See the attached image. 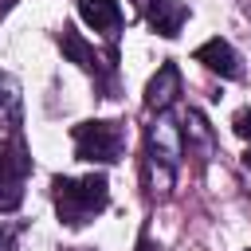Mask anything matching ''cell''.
<instances>
[{
    "label": "cell",
    "instance_id": "7",
    "mask_svg": "<svg viewBox=\"0 0 251 251\" xmlns=\"http://www.w3.org/2000/svg\"><path fill=\"white\" fill-rule=\"evenodd\" d=\"M78 16L94 31H106V35H114L122 27V8L114 0H78Z\"/></svg>",
    "mask_w": 251,
    "mask_h": 251
},
{
    "label": "cell",
    "instance_id": "8",
    "mask_svg": "<svg viewBox=\"0 0 251 251\" xmlns=\"http://www.w3.org/2000/svg\"><path fill=\"white\" fill-rule=\"evenodd\" d=\"M59 47H63V55L71 59V63H78L82 71H98V55H94V47L78 35V31H71V27H63V35H59Z\"/></svg>",
    "mask_w": 251,
    "mask_h": 251
},
{
    "label": "cell",
    "instance_id": "5",
    "mask_svg": "<svg viewBox=\"0 0 251 251\" xmlns=\"http://www.w3.org/2000/svg\"><path fill=\"white\" fill-rule=\"evenodd\" d=\"M196 63H204L208 71H216V75H224V78H239V75H243L235 47H231L227 39H220V35L196 47Z\"/></svg>",
    "mask_w": 251,
    "mask_h": 251
},
{
    "label": "cell",
    "instance_id": "4",
    "mask_svg": "<svg viewBox=\"0 0 251 251\" xmlns=\"http://www.w3.org/2000/svg\"><path fill=\"white\" fill-rule=\"evenodd\" d=\"M137 8H141V16H145V24H149L157 35H165V39H173V35L184 27V20H188V8H184L180 0H137Z\"/></svg>",
    "mask_w": 251,
    "mask_h": 251
},
{
    "label": "cell",
    "instance_id": "11",
    "mask_svg": "<svg viewBox=\"0 0 251 251\" xmlns=\"http://www.w3.org/2000/svg\"><path fill=\"white\" fill-rule=\"evenodd\" d=\"M16 231H20V227H4V231H0V251H12V243H16Z\"/></svg>",
    "mask_w": 251,
    "mask_h": 251
},
{
    "label": "cell",
    "instance_id": "9",
    "mask_svg": "<svg viewBox=\"0 0 251 251\" xmlns=\"http://www.w3.org/2000/svg\"><path fill=\"white\" fill-rule=\"evenodd\" d=\"M16 110H20V98H16V82L0 75V118L16 122Z\"/></svg>",
    "mask_w": 251,
    "mask_h": 251
},
{
    "label": "cell",
    "instance_id": "2",
    "mask_svg": "<svg viewBox=\"0 0 251 251\" xmlns=\"http://www.w3.org/2000/svg\"><path fill=\"white\" fill-rule=\"evenodd\" d=\"M75 153L78 161L114 165L122 157V126L118 122H78L75 126Z\"/></svg>",
    "mask_w": 251,
    "mask_h": 251
},
{
    "label": "cell",
    "instance_id": "1",
    "mask_svg": "<svg viewBox=\"0 0 251 251\" xmlns=\"http://www.w3.org/2000/svg\"><path fill=\"white\" fill-rule=\"evenodd\" d=\"M110 204V184L102 173H90V176H55V208H59V220L71 224V227H82L90 224L102 208Z\"/></svg>",
    "mask_w": 251,
    "mask_h": 251
},
{
    "label": "cell",
    "instance_id": "12",
    "mask_svg": "<svg viewBox=\"0 0 251 251\" xmlns=\"http://www.w3.org/2000/svg\"><path fill=\"white\" fill-rule=\"evenodd\" d=\"M243 161H247V169H251V153H247V157H243Z\"/></svg>",
    "mask_w": 251,
    "mask_h": 251
},
{
    "label": "cell",
    "instance_id": "3",
    "mask_svg": "<svg viewBox=\"0 0 251 251\" xmlns=\"http://www.w3.org/2000/svg\"><path fill=\"white\" fill-rule=\"evenodd\" d=\"M31 173V157L20 137L0 141V212H16L24 200V180Z\"/></svg>",
    "mask_w": 251,
    "mask_h": 251
},
{
    "label": "cell",
    "instance_id": "6",
    "mask_svg": "<svg viewBox=\"0 0 251 251\" xmlns=\"http://www.w3.org/2000/svg\"><path fill=\"white\" fill-rule=\"evenodd\" d=\"M176 94H180V71H176V63H165L153 75L149 90H145V106L149 110H169L176 102Z\"/></svg>",
    "mask_w": 251,
    "mask_h": 251
},
{
    "label": "cell",
    "instance_id": "10",
    "mask_svg": "<svg viewBox=\"0 0 251 251\" xmlns=\"http://www.w3.org/2000/svg\"><path fill=\"white\" fill-rule=\"evenodd\" d=\"M231 126H235V133H239V137H243V141H251V110H239V114H235V122H231Z\"/></svg>",
    "mask_w": 251,
    "mask_h": 251
}]
</instances>
